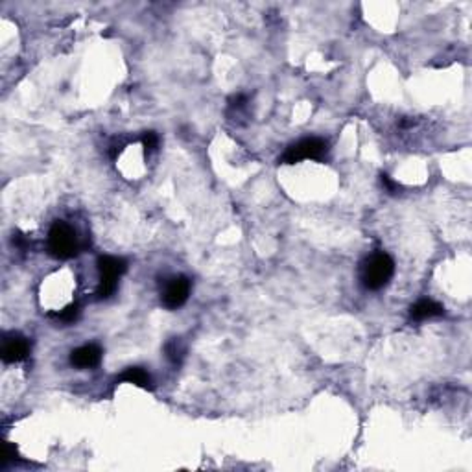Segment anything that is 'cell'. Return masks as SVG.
I'll use <instances>...</instances> for the list:
<instances>
[{"label": "cell", "instance_id": "6da1fadb", "mask_svg": "<svg viewBox=\"0 0 472 472\" xmlns=\"http://www.w3.org/2000/svg\"><path fill=\"white\" fill-rule=\"evenodd\" d=\"M395 273V262L393 258L386 255V253H377L365 260L362 266V284L367 290L377 292L380 288H384L391 281V277Z\"/></svg>", "mask_w": 472, "mask_h": 472}, {"label": "cell", "instance_id": "7a4b0ae2", "mask_svg": "<svg viewBox=\"0 0 472 472\" xmlns=\"http://www.w3.org/2000/svg\"><path fill=\"white\" fill-rule=\"evenodd\" d=\"M48 253L54 258L66 260L78 255V236L65 221H54L48 231Z\"/></svg>", "mask_w": 472, "mask_h": 472}, {"label": "cell", "instance_id": "3957f363", "mask_svg": "<svg viewBox=\"0 0 472 472\" xmlns=\"http://www.w3.org/2000/svg\"><path fill=\"white\" fill-rule=\"evenodd\" d=\"M127 269V262L124 258L111 257V255H105V257L98 258V271H100V286H98V297L100 299H108L111 297L114 292H116V286H119V279Z\"/></svg>", "mask_w": 472, "mask_h": 472}, {"label": "cell", "instance_id": "277c9868", "mask_svg": "<svg viewBox=\"0 0 472 472\" xmlns=\"http://www.w3.org/2000/svg\"><path fill=\"white\" fill-rule=\"evenodd\" d=\"M329 146L321 138H305L301 142L293 144L288 148V151L282 156V162L286 164H295V162L305 161V159H314V161H321L327 156Z\"/></svg>", "mask_w": 472, "mask_h": 472}, {"label": "cell", "instance_id": "5b68a950", "mask_svg": "<svg viewBox=\"0 0 472 472\" xmlns=\"http://www.w3.org/2000/svg\"><path fill=\"white\" fill-rule=\"evenodd\" d=\"M190 288L192 284L186 277L179 275L170 279L164 284V290H162V305L170 308V310L181 308L188 299V295H190Z\"/></svg>", "mask_w": 472, "mask_h": 472}, {"label": "cell", "instance_id": "8992f818", "mask_svg": "<svg viewBox=\"0 0 472 472\" xmlns=\"http://www.w3.org/2000/svg\"><path fill=\"white\" fill-rule=\"evenodd\" d=\"M28 354H30V341L26 340L24 336L12 334L2 340V349H0L2 362H6V364L23 362Z\"/></svg>", "mask_w": 472, "mask_h": 472}, {"label": "cell", "instance_id": "52a82bcc", "mask_svg": "<svg viewBox=\"0 0 472 472\" xmlns=\"http://www.w3.org/2000/svg\"><path fill=\"white\" fill-rule=\"evenodd\" d=\"M102 360V349L98 345H84L78 347L76 351H72L71 354V364L74 367H79V369H90V367H96Z\"/></svg>", "mask_w": 472, "mask_h": 472}, {"label": "cell", "instance_id": "ba28073f", "mask_svg": "<svg viewBox=\"0 0 472 472\" xmlns=\"http://www.w3.org/2000/svg\"><path fill=\"white\" fill-rule=\"evenodd\" d=\"M445 314V308H443L439 303L432 299H421L417 301L415 305H412L410 308V316L417 321H423V319H432V317H439Z\"/></svg>", "mask_w": 472, "mask_h": 472}, {"label": "cell", "instance_id": "9c48e42d", "mask_svg": "<svg viewBox=\"0 0 472 472\" xmlns=\"http://www.w3.org/2000/svg\"><path fill=\"white\" fill-rule=\"evenodd\" d=\"M120 382H127V384H135L138 388L142 389H151V377L142 369V367H127L122 375L119 377Z\"/></svg>", "mask_w": 472, "mask_h": 472}, {"label": "cell", "instance_id": "30bf717a", "mask_svg": "<svg viewBox=\"0 0 472 472\" xmlns=\"http://www.w3.org/2000/svg\"><path fill=\"white\" fill-rule=\"evenodd\" d=\"M164 353H166L168 360H170L172 364L179 365L181 362H183V358H185L186 349H185V345H183L181 338H172V340L168 341L166 345H164Z\"/></svg>", "mask_w": 472, "mask_h": 472}, {"label": "cell", "instance_id": "8fae6325", "mask_svg": "<svg viewBox=\"0 0 472 472\" xmlns=\"http://www.w3.org/2000/svg\"><path fill=\"white\" fill-rule=\"evenodd\" d=\"M142 144H144V150H146V153H151V151H156L157 146H159V137H157L156 133L148 132L142 137Z\"/></svg>", "mask_w": 472, "mask_h": 472}, {"label": "cell", "instance_id": "7c38bea8", "mask_svg": "<svg viewBox=\"0 0 472 472\" xmlns=\"http://www.w3.org/2000/svg\"><path fill=\"white\" fill-rule=\"evenodd\" d=\"M78 314H79V310H78V305H69L66 308H63V310L58 314V317H60L61 321H65V323H71V321H74L76 317H78Z\"/></svg>", "mask_w": 472, "mask_h": 472}, {"label": "cell", "instance_id": "4fadbf2b", "mask_svg": "<svg viewBox=\"0 0 472 472\" xmlns=\"http://www.w3.org/2000/svg\"><path fill=\"white\" fill-rule=\"evenodd\" d=\"M247 103V96L245 95H234L231 100H229V108L231 109H242Z\"/></svg>", "mask_w": 472, "mask_h": 472}, {"label": "cell", "instance_id": "5bb4252c", "mask_svg": "<svg viewBox=\"0 0 472 472\" xmlns=\"http://www.w3.org/2000/svg\"><path fill=\"white\" fill-rule=\"evenodd\" d=\"M380 181H382V185L386 186V190H388L389 194H395V192L399 190V185H397L395 181H391V177H389L388 173H382V175H380Z\"/></svg>", "mask_w": 472, "mask_h": 472}]
</instances>
